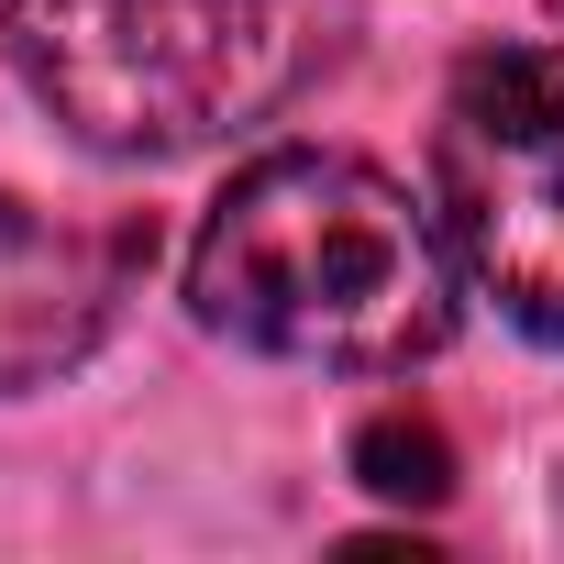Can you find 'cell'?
<instances>
[{
    "instance_id": "obj_6",
    "label": "cell",
    "mask_w": 564,
    "mask_h": 564,
    "mask_svg": "<svg viewBox=\"0 0 564 564\" xmlns=\"http://www.w3.org/2000/svg\"><path fill=\"white\" fill-rule=\"evenodd\" d=\"M553 12H564V0H553Z\"/></svg>"
},
{
    "instance_id": "obj_2",
    "label": "cell",
    "mask_w": 564,
    "mask_h": 564,
    "mask_svg": "<svg viewBox=\"0 0 564 564\" xmlns=\"http://www.w3.org/2000/svg\"><path fill=\"white\" fill-rule=\"evenodd\" d=\"M0 34L89 155L155 166L322 89L355 45V0H12Z\"/></svg>"
},
{
    "instance_id": "obj_5",
    "label": "cell",
    "mask_w": 564,
    "mask_h": 564,
    "mask_svg": "<svg viewBox=\"0 0 564 564\" xmlns=\"http://www.w3.org/2000/svg\"><path fill=\"white\" fill-rule=\"evenodd\" d=\"M355 476L388 509H443L454 498V443H443L432 410H377V421H355Z\"/></svg>"
},
{
    "instance_id": "obj_3",
    "label": "cell",
    "mask_w": 564,
    "mask_h": 564,
    "mask_svg": "<svg viewBox=\"0 0 564 564\" xmlns=\"http://www.w3.org/2000/svg\"><path fill=\"white\" fill-rule=\"evenodd\" d=\"M432 210L465 289L564 355V45H476L432 122Z\"/></svg>"
},
{
    "instance_id": "obj_4",
    "label": "cell",
    "mask_w": 564,
    "mask_h": 564,
    "mask_svg": "<svg viewBox=\"0 0 564 564\" xmlns=\"http://www.w3.org/2000/svg\"><path fill=\"white\" fill-rule=\"evenodd\" d=\"M144 254H155V232H133V221L89 232V221L0 199V399L56 388L67 366H89Z\"/></svg>"
},
{
    "instance_id": "obj_1",
    "label": "cell",
    "mask_w": 564,
    "mask_h": 564,
    "mask_svg": "<svg viewBox=\"0 0 564 564\" xmlns=\"http://www.w3.org/2000/svg\"><path fill=\"white\" fill-rule=\"evenodd\" d=\"M188 311L276 366L399 377L465 322V265L443 210L344 144H276L188 232Z\"/></svg>"
}]
</instances>
